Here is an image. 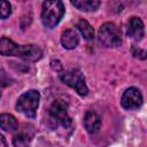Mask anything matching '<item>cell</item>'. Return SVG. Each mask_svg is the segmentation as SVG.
Here are the masks:
<instances>
[{
    "label": "cell",
    "mask_w": 147,
    "mask_h": 147,
    "mask_svg": "<svg viewBox=\"0 0 147 147\" xmlns=\"http://www.w3.org/2000/svg\"><path fill=\"white\" fill-rule=\"evenodd\" d=\"M0 54L5 56H18L28 61H38L42 56V49L37 45H17L7 37L0 38Z\"/></svg>",
    "instance_id": "cell-1"
},
{
    "label": "cell",
    "mask_w": 147,
    "mask_h": 147,
    "mask_svg": "<svg viewBox=\"0 0 147 147\" xmlns=\"http://www.w3.org/2000/svg\"><path fill=\"white\" fill-rule=\"evenodd\" d=\"M48 121L53 129L61 127L68 133L72 130V119L68 114V103L63 100H55L48 110Z\"/></svg>",
    "instance_id": "cell-2"
},
{
    "label": "cell",
    "mask_w": 147,
    "mask_h": 147,
    "mask_svg": "<svg viewBox=\"0 0 147 147\" xmlns=\"http://www.w3.org/2000/svg\"><path fill=\"white\" fill-rule=\"evenodd\" d=\"M64 15V5L60 0L44 1L41 7V21L46 28H54Z\"/></svg>",
    "instance_id": "cell-3"
},
{
    "label": "cell",
    "mask_w": 147,
    "mask_h": 147,
    "mask_svg": "<svg viewBox=\"0 0 147 147\" xmlns=\"http://www.w3.org/2000/svg\"><path fill=\"white\" fill-rule=\"evenodd\" d=\"M39 99H40V94L38 91L36 90H30L24 92L16 102V109L24 114L28 117H36L37 115V108L39 105Z\"/></svg>",
    "instance_id": "cell-4"
},
{
    "label": "cell",
    "mask_w": 147,
    "mask_h": 147,
    "mask_svg": "<svg viewBox=\"0 0 147 147\" xmlns=\"http://www.w3.org/2000/svg\"><path fill=\"white\" fill-rule=\"evenodd\" d=\"M99 41L105 47H118L122 44V34L119 28L113 23L107 22L99 29Z\"/></svg>",
    "instance_id": "cell-5"
},
{
    "label": "cell",
    "mask_w": 147,
    "mask_h": 147,
    "mask_svg": "<svg viewBox=\"0 0 147 147\" xmlns=\"http://www.w3.org/2000/svg\"><path fill=\"white\" fill-rule=\"evenodd\" d=\"M61 80L74 88L79 95H86L88 92V88L85 83V77L83 72L78 69H69L65 71H62L60 74Z\"/></svg>",
    "instance_id": "cell-6"
},
{
    "label": "cell",
    "mask_w": 147,
    "mask_h": 147,
    "mask_svg": "<svg viewBox=\"0 0 147 147\" xmlns=\"http://www.w3.org/2000/svg\"><path fill=\"white\" fill-rule=\"evenodd\" d=\"M121 103L124 109H127V110L138 109L142 105V95L140 90L137 87H129L123 93Z\"/></svg>",
    "instance_id": "cell-7"
},
{
    "label": "cell",
    "mask_w": 147,
    "mask_h": 147,
    "mask_svg": "<svg viewBox=\"0 0 147 147\" xmlns=\"http://www.w3.org/2000/svg\"><path fill=\"white\" fill-rule=\"evenodd\" d=\"M126 33L133 40H141L142 37L145 36V26H144L142 21L136 16L131 17L127 22Z\"/></svg>",
    "instance_id": "cell-8"
},
{
    "label": "cell",
    "mask_w": 147,
    "mask_h": 147,
    "mask_svg": "<svg viewBox=\"0 0 147 147\" xmlns=\"http://www.w3.org/2000/svg\"><path fill=\"white\" fill-rule=\"evenodd\" d=\"M84 126H85V129L88 133H91V134L96 133L100 130V126H101L100 116L93 110L86 111V114L84 116Z\"/></svg>",
    "instance_id": "cell-9"
},
{
    "label": "cell",
    "mask_w": 147,
    "mask_h": 147,
    "mask_svg": "<svg viewBox=\"0 0 147 147\" xmlns=\"http://www.w3.org/2000/svg\"><path fill=\"white\" fill-rule=\"evenodd\" d=\"M79 42L78 33L74 29H68L62 33L61 37V44L65 49H74L77 47Z\"/></svg>",
    "instance_id": "cell-10"
},
{
    "label": "cell",
    "mask_w": 147,
    "mask_h": 147,
    "mask_svg": "<svg viewBox=\"0 0 147 147\" xmlns=\"http://www.w3.org/2000/svg\"><path fill=\"white\" fill-rule=\"evenodd\" d=\"M0 127L7 132H14L17 130L18 123L11 114H1L0 115Z\"/></svg>",
    "instance_id": "cell-11"
},
{
    "label": "cell",
    "mask_w": 147,
    "mask_h": 147,
    "mask_svg": "<svg viewBox=\"0 0 147 147\" xmlns=\"http://www.w3.org/2000/svg\"><path fill=\"white\" fill-rule=\"evenodd\" d=\"M71 5L82 11H94L99 8L101 2L96 0H74Z\"/></svg>",
    "instance_id": "cell-12"
},
{
    "label": "cell",
    "mask_w": 147,
    "mask_h": 147,
    "mask_svg": "<svg viewBox=\"0 0 147 147\" xmlns=\"http://www.w3.org/2000/svg\"><path fill=\"white\" fill-rule=\"evenodd\" d=\"M76 28L78 29V31L83 34V37L86 40H92L94 38V30L92 28V25L85 21V20H79L76 24Z\"/></svg>",
    "instance_id": "cell-13"
},
{
    "label": "cell",
    "mask_w": 147,
    "mask_h": 147,
    "mask_svg": "<svg viewBox=\"0 0 147 147\" xmlns=\"http://www.w3.org/2000/svg\"><path fill=\"white\" fill-rule=\"evenodd\" d=\"M31 138L26 133H18L13 138V145L15 147H30Z\"/></svg>",
    "instance_id": "cell-14"
},
{
    "label": "cell",
    "mask_w": 147,
    "mask_h": 147,
    "mask_svg": "<svg viewBox=\"0 0 147 147\" xmlns=\"http://www.w3.org/2000/svg\"><path fill=\"white\" fill-rule=\"evenodd\" d=\"M11 14V6L8 1H0V18L5 20Z\"/></svg>",
    "instance_id": "cell-15"
},
{
    "label": "cell",
    "mask_w": 147,
    "mask_h": 147,
    "mask_svg": "<svg viewBox=\"0 0 147 147\" xmlns=\"http://www.w3.org/2000/svg\"><path fill=\"white\" fill-rule=\"evenodd\" d=\"M13 83H14V79L3 69H0V86L1 87H7Z\"/></svg>",
    "instance_id": "cell-16"
},
{
    "label": "cell",
    "mask_w": 147,
    "mask_h": 147,
    "mask_svg": "<svg viewBox=\"0 0 147 147\" xmlns=\"http://www.w3.org/2000/svg\"><path fill=\"white\" fill-rule=\"evenodd\" d=\"M132 55L134 57H138V59H141V60H145L146 59V52L139 47H132Z\"/></svg>",
    "instance_id": "cell-17"
},
{
    "label": "cell",
    "mask_w": 147,
    "mask_h": 147,
    "mask_svg": "<svg viewBox=\"0 0 147 147\" xmlns=\"http://www.w3.org/2000/svg\"><path fill=\"white\" fill-rule=\"evenodd\" d=\"M0 147H8L7 146V142H6V140H5V138L0 134Z\"/></svg>",
    "instance_id": "cell-18"
},
{
    "label": "cell",
    "mask_w": 147,
    "mask_h": 147,
    "mask_svg": "<svg viewBox=\"0 0 147 147\" xmlns=\"http://www.w3.org/2000/svg\"><path fill=\"white\" fill-rule=\"evenodd\" d=\"M0 98H1V91H0Z\"/></svg>",
    "instance_id": "cell-19"
}]
</instances>
